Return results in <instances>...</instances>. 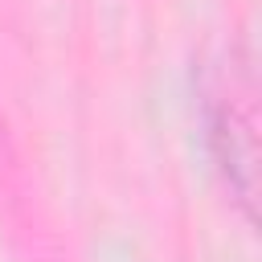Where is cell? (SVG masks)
<instances>
[{
	"label": "cell",
	"mask_w": 262,
	"mask_h": 262,
	"mask_svg": "<svg viewBox=\"0 0 262 262\" xmlns=\"http://www.w3.org/2000/svg\"><path fill=\"white\" fill-rule=\"evenodd\" d=\"M205 127H209L217 164L225 168L237 196L250 205L254 201V111H250V98H237L233 78H229V90L225 82H213L205 90Z\"/></svg>",
	"instance_id": "cell-1"
}]
</instances>
